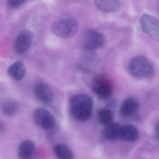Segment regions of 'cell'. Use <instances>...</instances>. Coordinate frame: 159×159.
<instances>
[{"label":"cell","instance_id":"1","mask_svg":"<svg viewBox=\"0 0 159 159\" xmlns=\"http://www.w3.org/2000/svg\"><path fill=\"white\" fill-rule=\"evenodd\" d=\"M93 107V100L87 94H75L71 97L69 101L70 113L78 121L88 120L92 115Z\"/></svg>","mask_w":159,"mask_h":159},{"label":"cell","instance_id":"2","mask_svg":"<svg viewBox=\"0 0 159 159\" xmlns=\"http://www.w3.org/2000/svg\"><path fill=\"white\" fill-rule=\"evenodd\" d=\"M128 70L134 78L147 79L154 74V67L151 62L144 57H136L130 61Z\"/></svg>","mask_w":159,"mask_h":159},{"label":"cell","instance_id":"3","mask_svg":"<svg viewBox=\"0 0 159 159\" xmlns=\"http://www.w3.org/2000/svg\"><path fill=\"white\" fill-rule=\"evenodd\" d=\"M77 29V21L73 19L65 18L55 21L51 27L52 32L60 38H70L73 36Z\"/></svg>","mask_w":159,"mask_h":159},{"label":"cell","instance_id":"4","mask_svg":"<svg viewBox=\"0 0 159 159\" xmlns=\"http://www.w3.org/2000/svg\"><path fill=\"white\" fill-rule=\"evenodd\" d=\"M91 88L93 93L102 99H108L113 93L112 84L104 76H98L93 80Z\"/></svg>","mask_w":159,"mask_h":159},{"label":"cell","instance_id":"5","mask_svg":"<svg viewBox=\"0 0 159 159\" xmlns=\"http://www.w3.org/2000/svg\"><path fill=\"white\" fill-rule=\"evenodd\" d=\"M32 119L34 122L43 129H51L55 125L53 116L49 111L44 108L35 109L32 114Z\"/></svg>","mask_w":159,"mask_h":159},{"label":"cell","instance_id":"6","mask_svg":"<svg viewBox=\"0 0 159 159\" xmlns=\"http://www.w3.org/2000/svg\"><path fill=\"white\" fill-rule=\"evenodd\" d=\"M140 24L146 34L159 42V20L149 14H144L140 18Z\"/></svg>","mask_w":159,"mask_h":159},{"label":"cell","instance_id":"7","mask_svg":"<svg viewBox=\"0 0 159 159\" xmlns=\"http://www.w3.org/2000/svg\"><path fill=\"white\" fill-rule=\"evenodd\" d=\"M104 43L103 36L100 33L94 30H88L83 34L81 45L87 50H93L101 47Z\"/></svg>","mask_w":159,"mask_h":159},{"label":"cell","instance_id":"8","mask_svg":"<svg viewBox=\"0 0 159 159\" xmlns=\"http://www.w3.org/2000/svg\"><path fill=\"white\" fill-rule=\"evenodd\" d=\"M33 92L37 100L44 104L49 105L53 102V92L44 82L40 81L35 83L33 87Z\"/></svg>","mask_w":159,"mask_h":159},{"label":"cell","instance_id":"9","mask_svg":"<svg viewBox=\"0 0 159 159\" xmlns=\"http://www.w3.org/2000/svg\"><path fill=\"white\" fill-rule=\"evenodd\" d=\"M32 33L28 30L21 31L18 35L15 41V51L17 53H22L28 50L32 43Z\"/></svg>","mask_w":159,"mask_h":159},{"label":"cell","instance_id":"10","mask_svg":"<svg viewBox=\"0 0 159 159\" xmlns=\"http://www.w3.org/2000/svg\"><path fill=\"white\" fill-rule=\"evenodd\" d=\"M139 107V103L133 97H128L122 102L119 108V113L123 117H130L133 116Z\"/></svg>","mask_w":159,"mask_h":159},{"label":"cell","instance_id":"11","mask_svg":"<svg viewBox=\"0 0 159 159\" xmlns=\"http://www.w3.org/2000/svg\"><path fill=\"white\" fill-rule=\"evenodd\" d=\"M139 132L135 126L126 125L121 127L119 137L122 141L127 143L135 142L139 138Z\"/></svg>","mask_w":159,"mask_h":159},{"label":"cell","instance_id":"12","mask_svg":"<svg viewBox=\"0 0 159 159\" xmlns=\"http://www.w3.org/2000/svg\"><path fill=\"white\" fill-rule=\"evenodd\" d=\"M96 7L104 12L116 11L120 7L121 0H94Z\"/></svg>","mask_w":159,"mask_h":159},{"label":"cell","instance_id":"13","mask_svg":"<svg viewBox=\"0 0 159 159\" xmlns=\"http://www.w3.org/2000/svg\"><path fill=\"white\" fill-rule=\"evenodd\" d=\"M26 70L24 64L21 61L14 62L7 70L8 75L14 80L20 81L23 79L25 75Z\"/></svg>","mask_w":159,"mask_h":159},{"label":"cell","instance_id":"14","mask_svg":"<svg viewBox=\"0 0 159 159\" xmlns=\"http://www.w3.org/2000/svg\"><path fill=\"white\" fill-rule=\"evenodd\" d=\"M35 145L32 141L26 140L20 144L18 149V156L20 159H30L33 154Z\"/></svg>","mask_w":159,"mask_h":159},{"label":"cell","instance_id":"15","mask_svg":"<svg viewBox=\"0 0 159 159\" xmlns=\"http://www.w3.org/2000/svg\"><path fill=\"white\" fill-rule=\"evenodd\" d=\"M121 127L118 123L113 122L105 125L103 130L104 137L109 141H115L119 137Z\"/></svg>","mask_w":159,"mask_h":159},{"label":"cell","instance_id":"16","mask_svg":"<svg viewBox=\"0 0 159 159\" xmlns=\"http://www.w3.org/2000/svg\"><path fill=\"white\" fill-rule=\"evenodd\" d=\"M53 153L58 159H73L71 149L64 144H57L53 148Z\"/></svg>","mask_w":159,"mask_h":159},{"label":"cell","instance_id":"17","mask_svg":"<svg viewBox=\"0 0 159 159\" xmlns=\"http://www.w3.org/2000/svg\"><path fill=\"white\" fill-rule=\"evenodd\" d=\"M97 118L99 122L102 125H106L113 122V114L108 108H101L98 111Z\"/></svg>","mask_w":159,"mask_h":159},{"label":"cell","instance_id":"18","mask_svg":"<svg viewBox=\"0 0 159 159\" xmlns=\"http://www.w3.org/2000/svg\"><path fill=\"white\" fill-rule=\"evenodd\" d=\"M2 113L7 116H14L18 111L17 104L13 101H7L3 103L2 107Z\"/></svg>","mask_w":159,"mask_h":159},{"label":"cell","instance_id":"19","mask_svg":"<svg viewBox=\"0 0 159 159\" xmlns=\"http://www.w3.org/2000/svg\"><path fill=\"white\" fill-rule=\"evenodd\" d=\"M26 0H7L8 6L11 8H16L21 6Z\"/></svg>","mask_w":159,"mask_h":159},{"label":"cell","instance_id":"20","mask_svg":"<svg viewBox=\"0 0 159 159\" xmlns=\"http://www.w3.org/2000/svg\"><path fill=\"white\" fill-rule=\"evenodd\" d=\"M155 132H156L157 137L158 138L159 140V122L156 125V128H155Z\"/></svg>","mask_w":159,"mask_h":159}]
</instances>
